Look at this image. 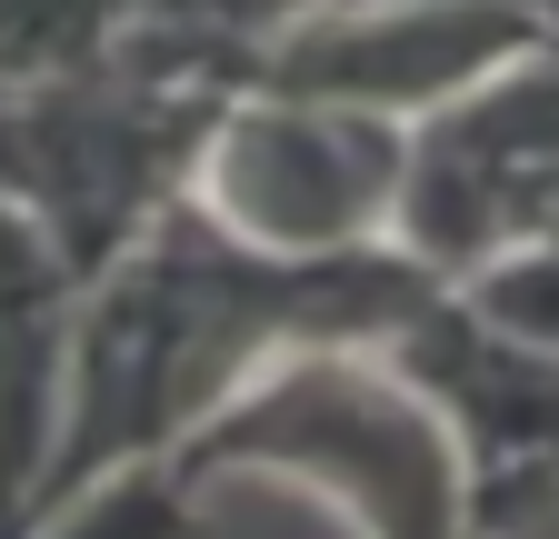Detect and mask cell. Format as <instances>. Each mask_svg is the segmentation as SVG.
Masks as SVG:
<instances>
[{
	"label": "cell",
	"instance_id": "6da1fadb",
	"mask_svg": "<svg viewBox=\"0 0 559 539\" xmlns=\"http://www.w3.org/2000/svg\"><path fill=\"white\" fill-rule=\"evenodd\" d=\"M430 290H440V270L400 240H349V250L290 260V250L221 230L180 190L81 290L70 399H60L40 510H60L70 490L110 480L130 459H180L190 430H210L290 350H380Z\"/></svg>",
	"mask_w": 559,
	"mask_h": 539
},
{
	"label": "cell",
	"instance_id": "7a4b0ae2",
	"mask_svg": "<svg viewBox=\"0 0 559 539\" xmlns=\"http://www.w3.org/2000/svg\"><path fill=\"white\" fill-rule=\"evenodd\" d=\"M180 469L210 490L250 480L320 490L360 539H479L460 450L380 350H290L270 360L210 430L180 440Z\"/></svg>",
	"mask_w": 559,
	"mask_h": 539
},
{
	"label": "cell",
	"instance_id": "3957f363",
	"mask_svg": "<svg viewBox=\"0 0 559 539\" xmlns=\"http://www.w3.org/2000/svg\"><path fill=\"white\" fill-rule=\"evenodd\" d=\"M530 40H549V21L510 0H280L230 50V91L330 100L409 130Z\"/></svg>",
	"mask_w": 559,
	"mask_h": 539
},
{
	"label": "cell",
	"instance_id": "277c9868",
	"mask_svg": "<svg viewBox=\"0 0 559 539\" xmlns=\"http://www.w3.org/2000/svg\"><path fill=\"white\" fill-rule=\"evenodd\" d=\"M400 151H409L400 120L280 100V91H230L200 160H190V200L221 230L310 260V250H349V240H390Z\"/></svg>",
	"mask_w": 559,
	"mask_h": 539
},
{
	"label": "cell",
	"instance_id": "5b68a950",
	"mask_svg": "<svg viewBox=\"0 0 559 539\" xmlns=\"http://www.w3.org/2000/svg\"><path fill=\"white\" fill-rule=\"evenodd\" d=\"M380 360L430 399V420L450 430L479 539H520V529L559 519V350H530L510 330H489L440 280L380 340Z\"/></svg>",
	"mask_w": 559,
	"mask_h": 539
},
{
	"label": "cell",
	"instance_id": "8992f818",
	"mask_svg": "<svg viewBox=\"0 0 559 539\" xmlns=\"http://www.w3.org/2000/svg\"><path fill=\"white\" fill-rule=\"evenodd\" d=\"M81 260L21 200H0V539H31L60 399H70V330H81Z\"/></svg>",
	"mask_w": 559,
	"mask_h": 539
},
{
	"label": "cell",
	"instance_id": "52a82bcc",
	"mask_svg": "<svg viewBox=\"0 0 559 539\" xmlns=\"http://www.w3.org/2000/svg\"><path fill=\"white\" fill-rule=\"evenodd\" d=\"M31 539H200V480L180 459H130L31 519Z\"/></svg>",
	"mask_w": 559,
	"mask_h": 539
},
{
	"label": "cell",
	"instance_id": "ba28073f",
	"mask_svg": "<svg viewBox=\"0 0 559 539\" xmlns=\"http://www.w3.org/2000/svg\"><path fill=\"white\" fill-rule=\"evenodd\" d=\"M450 290H460L489 330H510V340H530V350H559V230L489 250L479 270H460Z\"/></svg>",
	"mask_w": 559,
	"mask_h": 539
}]
</instances>
